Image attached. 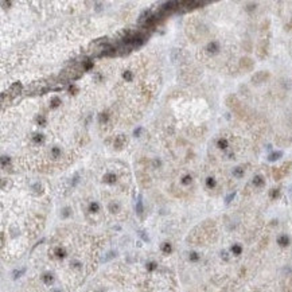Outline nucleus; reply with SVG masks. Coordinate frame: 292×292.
<instances>
[{"instance_id": "2", "label": "nucleus", "mask_w": 292, "mask_h": 292, "mask_svg": "<svg viewBox=\"0 0 292 292\" xmlns=\"http://www.w3.org/2000/svg\"><path fill=\"white\" fill-rule=\"evenodd\" d=\"M292 166L291 161H288V163H284L281 167H277V168H273V178L276 179V181H279V179H281L284 175H287L288 171H290V167Z\"/></svg>"}, {"instance_id": "18", "label": "nucleus", "mask_w": 292, "mask_h": 292, "mask_svg": "<svg viewBox=\"0 0 292 292\" xmlns=\"http://www.w3.org/2000/svg\"><path fill=\"white\" fill-rule=\"evenodd\" d=\"M65 254H66V252H65L63 248H57V249H55V256L59 257V259L65 257Z\"/></svg>"}, {"instance_id": "21", "label": "nucleus", "mask_w": 292, "mask_h": 292, "mask_svg": "<svg viewBox=\"0 0 292 292\" xmlns=\"http://www.w3.org/2000/svg\"><path fill=\"white\" fill-rule=\"evenodd\" d=\"M232 252L238 256V254H241V252H242V248L240 246V245H233V246H232Z\"/></svg>"}, {"instance_id": "34", "label": "nucleus", "mask_w": 292, "mask_h": 292, "mask_svg": "<svg viewBox=\"0 0 292 292\" xmlns=\"http://www.w3.org/2000/svg\"><path fill=\"white\" fill-rule=\"evenodd\" d=\"M59 154H61V150H59V148H53V156H54V158H57Z\"/></svg>"}, {"instance_id": "15", "label": "nucleus", "mask_w": 292, "mask_h": 292, "mask_svg": "<svg viewBox=\"0 0 292 292\" xmlns=\"http://www.w3.org/2000/svg\"><path fill=\"white\" fill-rule=\"evenodd\" d=\"M161 250H163V253H170L172 250V248H171V244H168V242H164L163 244V246H161Z\"/></svg>"}, {"instance_id": "13", "label": "nucleus", "mask_w": 292, "mask_h": 292, "mask_svg": "<svg viewBox=\"0 0 292 292\" xmlns=\"http://www.w3.org/2000/svg\"><path fill=\"white\" fill-rule=\"evenodd\" d=\"M253 185H254V186H257V187H261V186H264V179H263L260 175L254 176V179H253Z\"/></svg>"}, {"instance_id": "24", "label": "nucleus", "mask_w": 292, "mask_h": 292, "mask_svg": "<svg viewBox=\"0 0 292 292\" xmlns=\"http://www.w3.org/2000/svg\"><path fill=\"white\" fill-rule=\"evenodd\" d=\"M59 104H61V100H59L58 97H54V98L51 100V108H57Z\"/></svg>"}, {"instance_id": "17", "label": "nucleus", "mask_w": 292, "mask_h": 292, "mask_svg": "<svg viewBox=\"0 0 292 292\" xmlns=\"http://www.w3.org/2000/svg\"><path fill=\"white\" fill-rule=\"evenodd\" d=\"M42 279H43V281H45L46 284H50V283L53 281V275H51V273H45V275L42 276Z\"/></svg>"}, {"instance_id": "1", "label": "nucleus", "mask_w": 292, "mask_h": 292, "mask_svg": "<svg viewBox=\"0 0 292 292\" xmlns=\"http://www.w3.org/2000/svg\"><path fill=\"white\" fill-rule=\"evenodd\" d=\"M226 104H228V107L230 108L232 110H234L238 116H242V113H244V108H242L241 102L238 101V98L236 97V96H229V97L226 98Z\"/></svg>"}, {"instance_id": "19", "label": "nucleus", "mask_w": 292, "mask_h": 292, "mask_svg": "<svg viewBox=\"0 0 292 292\" xmlns=\"http://www.w3.org/2000/svg\"><path fill=\"white\" fill-rule=\"evenodd\" d=\"M233 175L237 176V178H241V176L244 175V168H241V167H237V168L233 171Z\"/></svg>"}, {"instance_id": "40", "label": "nucleus", "mask_w": 292, "mask_h": 292, "mask_svg": "<svg viewBox=\"0 0 292 292\" xmlns=\"http://www.w3.org/2000/svg\"><path fill=\"white\" fill-rule=\"evenodd\" d=\"M53 292H61L59 290H54V291H53Z\"/></svg>"}, {"instance_id": "12", "label": "nucleus", "mask_w": 292, "mask_h": 292, "mask_svg": "<svg viewBox=\"0 0 292 292\" xmlns=\"http://www.w3.org/2000/svg\"><path fill=\"white\" fill-rule=\"evenodd\" d=\"M284 292H292V276L287 277V281L284 283Z\"/></svg>"}, {"instance_id": "6", "label": "nucleus", "mask_w": 292, "mask_h": 292, "mask_svg": "<svg viewBox=\"0 0 292 292\" xmlns=\"http://www.w3.org/2000/svg\"><path fill=\"white\" fill-rule=\"evenodd\" d=\"M138 178H139V183L141 185V187L147 188L151 186V181H150V176L147 174H138Z\"/></svg>"}, {"instance_id": "4", "label": "nucleus", "mask_w": 292, "mask_h": 292, "mask_svg": "<svg viewBox=\"0 0 292 292\" xmlns=\"http://www.w3.org/2000/svg\"><path fill=\"white\" fill-rule=\"evenodd\" d=\"M268 78H269V73H268V71H265V70L257 71V73L252 77V82L253 83H261V82H265Z\"/></svg>"}, {"instance_id": "25", "label": "nucleus", "mask_w": 292, "mask_h": 292, "mask_svg": "<svg viewBox=\"0 0 292 292\" xmlns=\"http://www.w3.org/2000/svg\"><path fill=\"white\" fill-rule=\"evenodd\" d=\"M36 121H38V124H39V125L45 127V124H46V119L42 116V114H39V116L36 117Z\"/></svg>"}, {"instance_id": "38", "label": "nucleus", "mask_w": 292, "mask_h": 292, "mask_svg": "<svg viewBox=\"0 0 292 292\" xmlns=\"http://www.w3.org/2000/svg\"><path fill=\"white\" fill-rule=\"evenodd\" d=\"M141 133V128H138V129H135V132H133V135L135 136H139Z\"/></svg>"}, {"instance_id": "3", "label": "nucleus", "mask_w": 292, "mask_h": 292, "mask_svg": "<svg viewBox=\"0 0 292 292\" xmlns=\"http://www.w3.org/2000/svg\"><path fill=\"white\" fill-rule=\"evenodd\" d=\"M268 40H261V42L259 43V46H257V57L260 58V59H264V58L267 57V54H268Z\"/></svg>"}, {"instance_id": "37", "label": "nucleus", "mask_w": 292, "mask_h": 292, "mask_svg": "<svg viewBox=\"0 0 292 292\" xmlns=\"http://www.w3.org/2000/svg\"><path fill=\"white\" fill-rule=\"evenodd\" d=\"M234 195H236L234 192H233V194H230V195H229V197L226 198V203H229V202H230V201L233 199V198H234Z\"/></svg>"}, {"instance_id": "10", "label": "nucleus", "mask_w": 292, "mask_h": 292, "mask_svg": "<svg viewBox=\"0 0 292 292\" xmlns=\"http://www.w3.org/2000/svg\"><path fill=\"white\" fill-rule=\"evenodd\" d=\"M206 50H207V53H217V50H218V43L210 42L209 45L206 46Z\"/></svg>"}, {"instance_id": "39", "label": "nucleus", "mask_w": 292, "mask_h": 292, "mask_svg": "<svg viewBox=\"0 0 292 292\" xmlns=\"http://www.w3.org/2000/svg\"><path fill=\"white\" fill-rule=\"evenodd\" d=\"M69 90H70V92H77V90H78V89H77V88H76V86H74V85H71L70 88H69Z\"/></svg>"}, {"instance_id": "22", "label": "nucleus", "mask_w": 292, "mask_h": 292, "mask_svg": "<svg viewBox=\"0 0 292 292\" xmlns=\"http://www.w3.org/2000/svg\"><path fill=\"white\" fill-rule=\"evenodd\" d=\"M119 209H120L119 203H110L109 205V210L112 213H117V212H119Z\"/></svg>"}, {"instance_id": "16", "label": "nucleus", "mask_w": 292, "mask_h": 292, "mask_svg": "<svg viewBox=\"0 0 292 292\" xmlns=\"http://www.w3.org/2000/svg\"><path fill=\"white\" fill-rule=\"evenodd\" d=\"M89 210H90L92 213H97L98 210H100V206H98L97 202H92L90 206H89Z\"/></svg>"}, {"instance_id": "5", "label": "nucleus", "mask_w": 292, "mask_h": 292, "mask_svg": "<svg viewBox=\"0 0 292 292\" xmlns=\"http://www.w3.org/2000/svg\"><path fill=\"white\" fill-rule=\"evenodd\" d=\"M253 66H254V62L250 59L249 57H244V58H241V61H240V67L242 70H246V71H250L253 69Z\"/></svg>"}, {"instance_id": "26", "label": "nucleus", "mask_w": 292, "mask_h": 292, "mask_svg": "<svg viewBox=\"0 0 292 292\" xmlns=\"http://www.w3.org/2000/svg\"><path fill=\"white\" fill-rule=\"evenodd\" d=\"M136 210H138V213H139V214H141V213H143V203H141V198H139L138 205H136Z\"/></svg>"}, {"instance_id": "8", "label": "nucleus", "mask_w": 292, "mask_h": 292, "mask_svg": "<svg viewBox=\"0 0 292 292\" xmlns=\"http://www.w3.org/2000/svg\"><path fill=\"white\" fill-rule=\"evenodd\" d=\"M277 244L280 245V246H283V248L288 246V244H290V238H288V236H285V234H281L280 237L277 238Z\"/></svg>"}, {"instance_id": "36", "label": "nucleus", "mask_w": 292, "mask_h": 292, "mask_svg": "<svg viewBox=\"0 0 292 292\" xmlns=\"http://www.w3.org/2000/svg\"><path fill=\"white\" fill-rule=\"evenodd\" d=\"M92 66H93V62H92V61L86 62V63H85V70H89V69H90Z\"/></svg>"}, {"instance_id": "35", "label": "nucleus", "mask_w": 292, "mask_h": 292, "mask_svg": "<svg viewBox=\"0 0 292 292\" xmlns=\"http://www.w3.org/2000/svg\"><path fill=\"white\" fill-rule=\"evenodd\" d=\"M23 273H24V269H22V271H15V272H14V277H15V279L19 277V276L23 275Z\"/></svg>"}, {"instance_id": "14", "label": "nucleus", "mask_w": 292, "mask_h": 292, "mask_svg": "<svg viewBox=\"0 0 292 292\" xmlns=\"http://www.w3.org/2000/svg\"><path fill=\"white\" fill-rule=\"evenodd\" d=\"M281 155H283V152H281V151H277V152H273V154H271V155H269V158H268V159H269V160H271V161H275V160H277V159H279V158H280V156H281Z\"/></svg>"}, {"instance_id": "9", "label": "nucleus", "mask_w": 292, "mask_h": 292, "mask_svg": "<svg viewBox=\"0 0 292 292\" xmlns=\"http://www.w3.org/2000/svg\"><path fill=\"white\" fill-rule=\"evenodd\" d=\"M22 83L20 82H15L14 85L11 86L10 88V93H12V94H18V93H20L22 92Z\"/></svg>"}, {"instance_id": "11", "label": "nucleus", "mask_w": 292, "mask_h": 292, "mask_svg": "<svg viewBox=\"0 0 292 292\" xmlns=\"http://www.w3.org/2000/svg\"><path fill=\"white\" fill-rule=\"evenodd\" d=\"M104 182L112 185V183L116 182V175L114 174H107V175H104Z\"/></svg>"}, {"instance_id": "27", "label": "nucleus", "mask_w": 292, "mask_h": 292, "mask_svg": "<svg viewBox=\"0 0 292 292\" xmlns=\"http://www.w3.org/2000/svg\"><path fill=\"white\" fill-rule=\"evenodd\" d=\"M279 194H280V191H279V188H273V190L271 191V194H269V195H271V198H272V199H275V198H277V197H279Z\"/></svg>"}, {"instance_id": "31", "label": "nucleus", "mask_w": 292, "mask_h": 292, "mask_svg": "<svg viewBox=\"0 0 292 292\" xmlns=\"http://www.w3.org/2000/svg\"><path fill=\"white\" fill-rule=\"evenodd\" d=\"M108 119H109L108 113H101L100 114V123H105V121H108Z\"/></svg>"}, {"instance_id": "7", "label": "nucleus", "mask_w": 292, "mask_h": 292, "mask_svg": "<svg viewBox=\"0 0 292 292\" xmlns=\"http://www.w3.org/2000/svg\"><path fill=\"white\" fill-rule=\"evenodd\" d=\"M124 144H125V136H124V135H119L116 139H114V141H113V145L116 148H121Z\"/></svg>"}, {"instance_id": "32", "label": "nucleus", "mask_w": 292, "mask_h": 292, "mask_svg": "<svg viewBox=\"0 0 292 292\" xmlns=\"http://www.w3.org/2000/svg\"><path fill=\"white\" fill-rule=\"evenodd\" d=\"M182 183H183V185H188V183H191V176H190V175H186L185 178H183Z\"/></svg>"}, {"instance_id": "20", "label": "nucleus", "mask_w": 292, "mask_h": 292, "mask_svg": "<svg viewBox=\"0 0 292 292\" xmlns=\"http://www.w3.org/2000/svg\"><path fill=\"white\" fill-rule=\"evenodd\" d=\"M217 144H218V147H219V148H222V150H225V148L228 147V140H226V139H219Z\"/></svg>"}, {"instance_id": "33", "label": "nucleus", "mask_w": 292, "mask_h": 292, "mask_svg": "<svg viewBox=\"0 0 292 292\" xmlns=\"http://www.w3.org/2000/svg\"><path fill=\"white\" fill-rule=\"evenodd\" d=\"M43 140V135H35V138H34V141L35 143H40Z\"/></svg>"}, {"instance_id": "29", "label": "nucleus", "mask_w": 292, "mask_h": 292, "mask_svg": "<svg viewBox=\"0 0 292 292\" xmlns=\"http://www.w3.org/2000/svg\"><path fill=\"white\" fill-rule=\"evenodd\" d=\"M206 183H207V187H214V186H216V181H214V178H207Z\"/></svg>"}, {"instance_id": "23", "label": "nucleus", "mask_w": 292, "mask_h": 292, "mask_svg": "<svg viewBox=\"0 0 292 292\" xmlns=\"http://www.w3.org/2000/svg\"><path fill=\"white\" fill-rule=\"evenodd\" d=\"M156 268H158V264H156V263L151 261V263L147 264V269H148V271H155Z\"/></svg>"}, {"instance_id": "28", "label": "nucleus", "mask_w": 292, "mask_h": 292, "mask_svg": "<svg viewBox=\"0 0 292 292\" xmlns=\"http://www.w3.org/2000/svg\"><path fill=\"white\" fill-rule=\"evenodd\" d=\"M123 77H124V78H125L127 81H132V78H133V77H132V73H131V71H128V70H127L125 73L123 74Z\"/></svg>"}, {"instance_id": "30", "label": "nucleus", "mask_w": 292, "mask_h": 292, "mask_svg": "<svg viewBox=\"0 0 292 292\" xmlns=\"http://www.w3.org/2000/svg\"><path fill=\"white\" fill-rule=\"evenodd\" d=\"M190 260H191V261H198V260H199V256H198V253L191 252V253H190Z\"/></svg>"}]
</instances>
